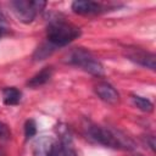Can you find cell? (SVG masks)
Returning a JSON list of instances; mask_svg holds the SVG:
<instances>
[{
	"instance_id": "obj_4",
	"label": "cell",
	"mask_w": 156,
	"mask_h": 156,
	"mask_svg": "<svg viewBox=\"0 0 156 156\" xmlns=\"http://www.w3.org/2000/svg\"><path fill=\"white\" fill-rule=\"evenodd\" d=\"M45 1H29V0H16L11 1L10 6L12 7V12L17 17L18 21L23 23H30L34 21L38 12H40L45 7Z\"/></svg>"
},
{
	"instance_id": "obj_9",
	"label": "cell",
	"mask_w": 156,
	"mask_h": 156,
	"mask_svg": "<svg viewBox=\"0 0 156 156\" xmlns=\"http://www.w3.org/2000/svg\"><path fill=\"white\" fill-rule=\"evenodd\" d=\"M60 151H61V156H77L76 149L73 146V140L71 134L68 133V130H65L60 134Z\"/></svg>"
},
{
	"instance_id": "obj_1",
	"label": "cell",
	"mask_w": 156,
	"mask_h": 156,
	"mask_svg": "<svg viewBox=\"0 0 156 156\" xmlns=\"http://www.w3.org/2000/svg\"><path fill=\"white\" fill-rule=\"evenodd\" d=\"M87 135L95 143L104 145L111 149H122V150H132L134 149V143L130 138L124 135L123 133L110 129L106 127L89 124L87 127Z\"/></svg>"
},
{
	"instance_id": "obj_14",
	"label": "cell",
	"mask_w": 156,
	"mask_h": 156,
	"mask_svg": "<svg viewBox=\"0 0 156 156\" xmlns=\"http://www.w3.org/2000/svg\"><path fill=\"white\" fill-rule=\"evenodd\" d=\"M11 138V130L7 124L0 121V140H9Z\"/></svg>"
},
{
	"instance_id": "obj_3",
	"label": "cell",
	"mask_w": 156,
	"mask_h": 156,
	"mask_svg": "<svg viewBox=\"0 0 156 156\" xmlns=\"http://www.w3.org/2000/svg\"><path fill=\"white\" fill-rule=\"evenodd\" d=\"M67 62L69 65L83 68L85 72H89L90 74H94L98 77L104 74L102 63L90 51H88L83 48L73 49L67 56Z\"/></svg>"
},
{
	"instance_id": "obj_16",
	"label": "cell",
	"mask_w": 156,
	"mask_h": 156,
	"mask_svg": "<svg viewBox=\"0 0 156 156\" xmlns=\"http://www.w3.org/2000/svg\"><path fill=\"white\" fill-rule=\"evenodd\" d=\"M2 30H4V29H2L1 27H0V35H1V33H2Z\"/></svg>"
},
{
	"instance_id": "obj_6",
	"label": "cell",
	"mask_w": 156,
	"mask_h": 156,
	"mask_svg": "<svg viewBox=\"0 0 156 156\" xmlns=\"http://www.w3.org/2000/svg\"><path fill=\"white\" fill-rule=\"evenodd\" d=\"M124 55L128 60H130L134 63H138L143 67L155 69V55L150 51H146L141 48L135 46H128L124 49Z\"/></svg>"
},
{
	"instance_id": "obj_7",
	"label": "cell",
	"mask_w": 156,
	"mask_h": 156,
	"mask_svg": "<svg viewBox=\"0 0 156 156\" xmlns=\"http://www.w3.org/2000/svg\"><path fill=\"white\" fill-rule=\"evenodd\" d=\"M95 94L106 104L116 105L119 101V94L118 91L107 82H99L94 87Z\"/></svg>"
},
{
	"instance_id": "obj_15",
	"label": "cell",
	"mask_w": 156,
	"mask_h": 156,
	"mask_svg": "<svg viewBox=\"0 0 156 156\" xmlns=\"http://www.w3.org/2000/svg\"><path fill=\"white\" fill-rule=\"evenodd\" d=\"M144 139H145V143H146V145L154 151L155 150V138H154V135H145L144 136Z\"/></svg>"
},
{
	"instance_id": "obj_12",
	"label": "cell",
	"mask_w": 156,
	"mask_h": 156,
	"mask_svg": "<svg viewBox=\"0 0 156 156\" xmlns=\"http://www.w3.org/2000/svg\"><path fill=\"white\" fill-rule=\"evenodd\" d=\"M132 100H133V104L141 111L144 112H151L154 110V105L152 102L146 99V98H143L140 95H132Z\"/></svg>"
},
{
	"instance_id": "obj_17",
	"label": "cell",
	"mask_w": 156,
	"mask_h": 156,
	"mask_svg": "<svg viewBox=\"0 0 156 156\" xmlns=\"http://www.w3.org/2000/svg\"><path fill=\"white\" fill-rule=\"evenodd\" d=\"M134 156H144V155H140V154H138V155H134Z\"/></svg>"
},
{
	"instance_id": "obj_11",
	"label": "cell",
	"mask_w": 156,
	"mask_h": 156,
	"mask_svg": "<svg viewBox=\"0 0 156 156\" xmlns=\"http://www.w3.org/2000/svg\"><path fill=\"white\" fill-rule=\"evenodd\" d=\"M22 93L16 87H7L2 90V100L7 106H15L21 101Z\"/></svg>"
},
{
	"instance_id": "obj_8",
	"label": "cell",
	"mask_w": 156,
	"mask_h": 156,
	"mask_svg": "<svg viewBox=\"0 0 156 156\" xmlns=\"http://www.w3.org/2000/svg\"><path fill=\"white\" fill-rule=\"evenodd\" d=\"M72 10L78 15H95L104 11V6L96 1H84L77 0L72 2Z\"/></svg>"
},
{
	"instance_id": "obj_5",
	"label": "cell",
	"mask_w": 156,
	"mask_h": 156,
	"mask_svg": "<svg viewBox=\"0 0 156 156\" xmlns=\"http://www.w3.org/2000/svg\"><path fill=\"white\" fill-rule=\"evenodd\" d=\"M33 156H61L58 141L52 136H39L33 144Z\"/></svg>"
},
{
	"instance_id": "obj_10",
	"label": "cell",
	"mask_w": 156,
	"mask_h": 156,
	"mask_svg": "<svg viewBox=\"0 0 156 156\" xmlns=\"http://www.w3.org/2000/svg\"><path fill=\"white\" fill-rule=\"evenodd\" d=\"M52 76V67H44L41 71H39L37 74H34L28 82L27 85L30 88H38L44 85L45 83H48L50 80Z\"/></svg>"
},
{
	"instance_id": "obj_2",
	"label": "cell",
	"mask_w": 156,
	"mask_h": 156,
	"mask_svg": "<svg viewBox=\"0 0 156 156\" xmlns=\"http://www.w3.org/2000/svg\"><path fill=\"white\" fill-rule=\"evenodd\" d=\"M80 35V29L63 20H54L46 28V39L54 48L66 46Z\"/></svg>"
},
{
	"instance_id": "obj_13",
	"label": "cell",
	"mask_w": 156,
	"mask_h": 156,
	"mask_svg": "<svg viewBox=\"0 0 156 156\" xmlns=\"http://www.w3.org/2000/svg\"><path fill=\"white\" fill-rule=\"evenodd\" d=\"M35 134H37V123H35L34 119H28L24 123V135H26V139L33 138Z\"/></svg>"
}]
</instances>
